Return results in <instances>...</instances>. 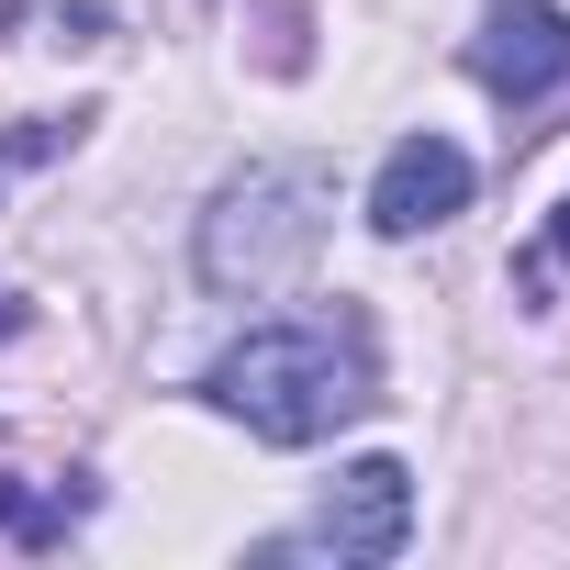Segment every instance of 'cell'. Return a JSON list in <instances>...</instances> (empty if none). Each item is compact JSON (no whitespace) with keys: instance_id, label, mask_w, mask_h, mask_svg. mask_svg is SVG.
I'll list each match as a JSON object with an SVG mask.
<instances>
[{"instance_id":"obj_3","label":"cell","mask_w":570,"mask_h":570,"mask_svg":"<svg viewBox=\"0 0 570 570\" xmlns=\"http://www.w3.org/2000/svg\"><path fill=\"white\" fill-rule=\"evenodd\" d=\"M403 548H414V470L403 459H347L325 481V503L292 537H268L257 559H347V570H370V559H403Z\"/></svg>"},{"instance_id":"obj_8","label":"cell","mask_w":570,"mask_h":570,"mask_svg":"<svg viewBox=\"0 0 570 570\" xmlns=\"http://www.w3.org/2000/svg\"><path fill=\"white\" fill-rule=\"evenodd\" d=\"M537 257H548V268H570V202H548V235H537Z\"/></svg>"},{"instance_id":"obj_7","label":"cell","mask_w":570,"mask_h":570,"mask_svg":"<svg viewBox=\"0 0 570 570\" xmlns=\"http://www.w3.org/2000/svg\"><path fill=\"white\" fill-rule=\"evenodd\" d=\"M79 135H90V112H35V124H12V135H0V179H23V168L68 157Z\"/></svg>"},{"instance_id":"obj_9","label":"cell","mask_w":570,"mask_h":570,"mask_svg":"<svg viewBox=\"0 0 570 570\" xmlns=\"http://www.w3.org/2000/svg\"><path fill=\"white\" fill-rule=\"evenodd\" d=\"M0 336H23V303H0Z\"/></svg>"},{"instance_id":"obj_4","label":"cell","mask_w":570,"mask_h":570,"mask_svg":"<svg viewBox=\"0 0 570 570\" xmlns=\"http://www.w3.org/2000/svg\"><path fill=\"white\" fill-rule=\"evenodd\" d=\"M470 79L492 101H514V112L559 101L570 90V12L559 0H492V23L470 35Z\"/></svg>"},{"instance_id":"obj_2","label":"cell","mask_w":570,"mask_h":570,"mask_svg":"<svg viewBox=\"0 0 570 570\" xmlns=\"http://www.w3.org/2000/svg\"><path fill=\"white\" fill-rule=\"evenodd\" d=\"M325 202L336 190L303 157H268V168L224 179L213 213H202V279H213V292H268V279H292L325 246Z\"/></svg>"},{"instance_id":"obj_5","label":"cell","mask_w":570,"mask_h":570,"mask_svg":"<svg viewBox=\"0 0 570 570\" xmlns=\"http://www.w3.org/2000/svg\"><path fill=\"white\" fill-rule=\"evenodd\" d=\"M470 146H448V135H403L392 157H381V179H370V224L381 235H425V224H448V213H470Z\"/></svg>"},{"instance_id":"obj_6","label":"cell","mask_w":570,"mask_h":570,"mask_svg":"<svg viewBox=\"0 0 570 570\" xmlns=\"http://www.w3.org/2000/svg\"><path fill=\"white\" fill-rule=\"evenodd\" d=\"M90 503H101L90 481H57V492H35V481H0V537H23V548H57V537H68Z\"/></svg>"},{"instance_id":"obj_1","label":"cell","mask_w":570,"mask_h":570,"mask_svg":"<svg viewBox=\"0 0 570 570\" xmlns=\"http://www.w3.org/2000/svg\"><path fill=\"white\" fill-rule=\"evenodd\" d=\"M202 403L235 414V425L268 436V448H314V436H336L347 414L381 403L370 314H303V325H257V336H235V347L202 370Z\"/></svg>"}]
</instances>
